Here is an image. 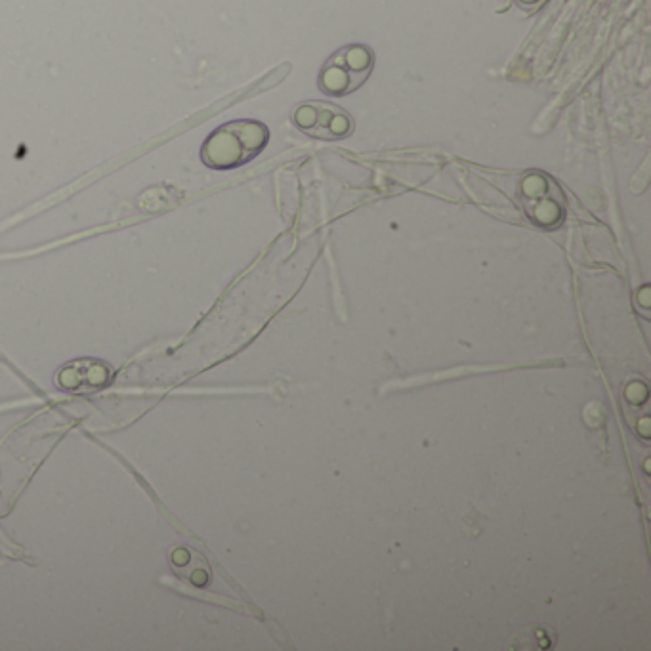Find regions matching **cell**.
I'll list each match as a JSON object with an SVG mask.
<instances>
[{"label": "cell", "mask_w": 651, "mask_h": 651, "mask_svg": "<svg viewBox=\"0 0 651 651\" xmlns=\"http://www.w3.org/2000/svg\"><path fill=\"white\" fill-rule=\"evenodd\" d=\"M270 142V130L252 119H237L212 130L201 146V161L212 170H233L251 163Z\"/></svg>", "instance_id": "6da1fadb"}, {"label": "cell", "mask_w": 651, "mask_h": 651, "mask_svg": "<svg viewBox=\"0 0 651 651\" xmlns=\"http://www.w3.org/2000/svg\"><path fill=\"white\" fill-rule=\"evenodd\" d=\"M371 69L373 52L367 46L352 44L336 52L335 56L325 63L319 77V86L325 94L346 96L367 81Z\"/></svg>", "instance_id": "7a4b0ae2"}, {"label": "cell", "mask_w": 651, "mask_h": 651, "mask_svg": "<svg viewBox=\"0 0 651 651\" xmlns=\"http://www.w3.org/2000/svg\"><path fill=\"white\" fill-rule=\"evenodd\" d=\"M522 205L529 220L543 228H556L564 220V195L558 184L543 172H531L522 182Z\"/></svg>", "instance_id": "3957f363"}, {"label": "cell", "mask_w": 651, "mask_h": 651, "mask_svg": "<svg viewBox=\"0 0 651 651\" xmlns=\"http://www.w3.org/2000/svg\"><path fill=\"white\" fill-rule=\"evenodd\" d=\"M294 123L308 136L323 142L344 140L352 134V117L331 102H306L294 109Z\"/></svg>", "instance_id": "277c9868"}, {"label": "cell", "mask_w": 651, "mask_h": 651, "mask_svg": "<svg viewBox=\"0 0 651 651\" xmlns=\"http://www.w3.org/2000/svg\"><path fill=\"white\" fill-rule=\"evenodd\" d=\"M113 373L109 365L98 359H77L67 363L56 375L58 386L65 392L86 394L104 388L111 380Z\"/></svg>", "instance_id": "5b68a950"}, {"label": "cell", "mask_w": 651, "mask_h": 651, "mask_svg": "<svg viewBox=\"0 0 651 651\" xmlns=\"http://www.w3.org/2000/svg\"><path fill=\"white\" fill-rule=\"evenodd\" d=\"M522 2H525V4H533V2H537V0H522Z\"/></svg>", "instance_id": "8992f818"}]
</instances>
